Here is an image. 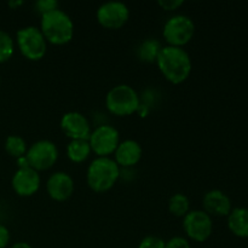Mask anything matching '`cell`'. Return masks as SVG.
I'll use <instances>...</instances> for the list:
<instances>
[{"mask_svg":"<svg viewBox=\"0 0 248 248\" xmlns=\"http://www.w3.org/2000/svg\"><path fill=\"white\" fill-rule=\"evenodd\" d=\"M157 67L169 81L181 84L191 73V58L183 47L162 46L156 57Z\"/></svg>","mask_w":248,"mask_h":248,"instance_id":"1","label":"cell"},{"mask_svg":"<svg viewBox=\"0 0 248 248\" xmlns=\"http://www.w3.org/2000/svg\"><path fill=\"white\" fill-rule=\"evenodd\" d=\"M23 4V1L22 0H19V1H9V6H19V5Z\"/></svg>","mask_w":248,"mask_h":248,"instance_id":"29","label":"cell"},{"mask_svg":"<svg viewBox=\"0 0 248 248\" xmlns=\"http://www.w3.org/2000/svg\"><path fill=\"white\" fill-rule=\"evenodd\" d=\"M166 242L157 236H147L140 242L138 248H165Z\"/></svg>","mask_w":248,"mask_h":248,"instance_id":"22","label":"cell"},{"mask_svg":"<svg viewBox=\"0 0 248 248\" xmlns=\"http://www.w3.org/2000/svg\"><path fill=\"white\" fill-rule=\"evenodd\" d=\"M106 106L114 115H131L140 109V97L130 85H116L107 93Z\"/></svg>","mask_w":248,"mask_h":248,"instance_id":"4","label":"cell"},{"mask_svg":"<svg viewBox=\"0 0 248 248\" xmlns=\"http://www.w3.org/2000/svg\"><path fill=\"white\" fill-rule=\"evenodd\" d=\"M143 150L140 143L133 140H126L119 143L118 148L114 152L115 162L119 166L132 167L142 159Z\"/></svg>","mask_w":248,"mask_h":248,"instance_id":"15","label":"cell"},{"mask_svg":"<svg viewBox=\"0 0 248 248\" xmlns=\"http://www.w3.org/2000/svg\"><path fill=\"white\" fill-rule=\"evenodd\" d=\"M5 150H6L9 155L18 159V157H22L26 155L27 143L24 140V138H22L21 136L11 135L5 140Z\"/></svg>","mask_w":248,"mask_h":248,"instance_id":"20","label":"cell"},{"mask_svg":"<svg viewBox=\"0 0 248 248\" xmlns=\"http://www.w3.org/2000/svg\"><path fill=\"white\" fill-rule=\"evenodd\" d=\"M190 202L184 194L177 193L172 195L169 200V210L172 215L177 217H184L189 212Z\"/></svg>","mask_w":248,"mask_h":248,"instance_id":"19","label":"cell"},{"mask_svg":"<svg viewBox=\"0 0 248 248\" xmlns=\"http://www.w3.org/2000/svg\"><path fill=\"white\" fill-rule=\"evenodd\" d=\"M10 232L5 225L0 224V248H5L9 245Z\"/></svg>","mask_w":248,"mask_h":248,"instance_id":"26","label":"cell"},{"mask_svg":"<svg viewBox=\"0 0 248 248\" xmlns=\"http://www.w3.org/2000/svg\"><path fill=\"white\" fill-rule=\"evenodd\" d=\"M11 248H33L27 242H17V244L12 245Z\"/></svg>","mask_w":248,"mask_h":248,"instance_id":"28","label":"cell"},{"mask_svg":"<svg viewBox=\"0 0 248 248\" xmlns=\"http://www.w3.org/2000/svg\"><path fill=\"white\" fill-rule=\"evenodd\" d=\"M165 248H190V242L183 236H174L165 244Z\"/></svg>","mask_w":248,"mask_h":248,"instance_id":"23","label":"cell"},{"mask_svg":"<svg viewBox=\"0 0 248 248\" xmlns=\"http://www.w3.org/2000/svg\"><path fill=\"white\" fill-rule=\"evenodd\" d=\"M15 43L7 31L0 29V63H4L14 55Z\"/></svg>","mask_w":248,"mask_h":248,"instance_id":"21","label":"cell"},{"mask_svg":"<svg viewBox=\"0 0 248 248\" xmlns=\"http://www.w3.org/2000/svg\"><path fill=\"white\" fill-rule=\"evenodd\" d=\"M159 5L166 11H171L183 5V0H159Z\"/></svg>","mask_w":248,"mask_h":248,"instance_id":"25","label":"cell"},{"mask_svg":"<svg viewBox=\"0 0 248 248\" xmlns=\"http://www.w3.org/2000/svg\"><path fill=\"white\" fill-rule=\"evenodd\" d=\"M97 19L104 28L118 29L123 27L130 17V10L123 1H106L97 10Z\"/></svg>","mask_w":248,"mask_h":248,"instance_id":"10","label":"cell"},{"mask_svg":"<svg viewBox=\"0 0 248 248\" xmlns=\"http://www.w3.org/2000/svg\"><path fill=\"white\" fill-rule=\"evenodd\" d=\"M40 174L31 167L18 169L12 177V188L19 196H31L40 188Z\"/></svg>","mask_w":248,"mask_h":248,"instance_id":"12","label":"cell"},{"mask_svg":"<svg viewBox=\"0 0 248 248\" xmlns=\"http://www.w3.org/2000/svg\"><path fill=\"white\" fill-rule=\"evenodd\" d=\"M17 165H18L19 169H26V167H31V166H29L28 160H27L26 155H24V156L18 157V159H17Z\"/></svg>","mask_w":248,"mask_h":248,"instance_id":"27","label":"cell"},{"mask_svg":"<svg viewBox=\"0 0 248 248\" xmlns=\"http://www.w3.org/2000/svg\"><path fill=\"white\" fill-rule=\"evenodd\" d=\"M46 190L55 201H65L74 193V181L67 172H55L48 177Z\"/></svg>","mask_w":248,"mask_h":248,"instance_id":"13","label":"cell"},{"mask_svg":"<svg viewBox=\"0 0 248 248\" xmlns=\"http://www.w3.org/2000/svg\"><path fill=\"white\" fill-rule=\"evenodd\" d=\"M161 47L162 46L160 45L157 40H155V39H147L138 47V57L142 61H144V62L156 61V57Z\"/></svg>","mask_w":248,"mask_h":248,"instance_id":"18","label":"cell"},{"mask_svg":"<svg viewBox=\"0 0 248 248\" xmlns=\"http://www.w3.org/2000/svg\"><path fill=\"white\" fill-rule=\"evenodd\" d=\"M89 140H72L67 145V155L73 162H82L91 153Z\"/></svg>","mask_w":248,"mask_h":248,"instance_id":"17","label":"cell"},{"mask_svg":"<svg viewBox=\"0 0 248 248\" xmlns=\"http://www.w3.org/2000/svg\"><path fill=\"white\" fill-rule=\"evenodd\" d=\"M228 228L235 236L248 239V208H232L228 215Z\"/></svg>","mask_w":248,"mask_h":248,"instance_id":"16","label":"cell"},{"mask_svg":"<svg viewBox=\"0 0 248 248\" xmlns=\"http://www.w3.org/2000/svg\"><path fill=\"white\" fill-rule=\"evenodd\" d=\"M61 128L72 140H89L91 126L89 120L79 111H68L61 119Z\"/></svg>","mask_w":248,"mask_h":248,"instance_id":"11","label":"cell"},{"mask_svg":"<svg viewBox=\"0 0 248 248\" xmlns=\"http://www.w3.org/2000/svg\"><path fill=\"white\" fill-rule=\"evenodd\" d=\"M92 152L98 156H108L113 154L120 143L119 131L111 125H101L91 131L89 138Z\"/></svg>","mask_w":248,"mask_h":248,"instance_id":"9","label":"cell"},{"mask_svg":"<svg viewBox=\"0 0 248 248\" xmlns=\"http://www.w3.org/2000/svg\"><path fill=\"white\" fill-rule=\"evenodd\" d=\"M40 31L46 41L64 45L74 36V23L69 15L58 7L41 15Z\"/></svg>","mask_w":248,"mask_h":248,"instance_id":"2","label":"cell"},{"mask_svg":"<svg viewBox=\"0 0 248 248\" xmlns=\"http://www.w3.org/2000/svg\"><path fill=\"white\" fill-rule=\"evenodd\" d=\"M35 7L41 15H44L45 12L51 11V10L58 9V2L55 1V0H39V1L35 2Z\"/></svg>","mask_w":248,"mask_h":248,"instance_id":"24","label":"cell"},{"mask_svg":"<svg viewBox=\"0 0 248 248\" xmlns=\"http://www.w3.org/2000/svg\"><path fill=\"white\" fill-rule=\"evenodd\" d=\"M195 33V24L186 15H174L170 17L164 24L162 35L171 46L182 47L193 39Z\"/></svg>","mask_w":248,"mask_h":248,"instance_id":"6","label":"cell"},{"mask_svg":"<svg viewBox=\"0 0 248 248\" xmlns=\"http://www.w3.org/2000/svg\"><path fill=\"white\" fill-rule=\"evenodd\" d=\"M16 39L19 51L28 60L39 61L45 56L47 41L38 27H23L17 31Z\"/></svg>","mask_w":248,"mask_h":248,"instance_id":"5","label":"cell"},{"mask_svg":"<svg viewBox=\"0 0 248 248\" xmlns=\"http://www.w3.org/2000/svg\"><path fill=\"white\" fill-rule=\"evenodd\" d=\"M202 205L205 212L210 216H218L224 217L230 213L232 208V200L229 196L222 190L213 189L207 191L202 199Z\"/></svg>","mask_w":248,"mask_h":248,"instance_id":"14","label":"cell"},{"mask_svg":"<svg viewBox=\"0 0 248 248\" xmlns=\"http://www.w3.org/2000/svg\"><path fill=\"white\" fill-rule=\"evenodd\" d=\"M26 157L31 169L38 172L45 171L56 164L58 159V149L51 140H40L27 149Z\"/></svg>","mask_w":248,"mask_h":248,"instance_id":"7","label":"cell"},{"mask_svg":"<svg viewBox=\"0 0 248 248\" xmlns=\"http://www.w3.org/2000/svg\"><path fill=\"white\" fill-rule=\"evenodd\" d=\"M120 177V166L109 156H98L90 164L86 179L90 188L96 193H104L114 186Z\"/></svg>","mask_w":248,"mask_h":248,"instance_id":"3","label":"cell"},{"mask_svg":"<svg viewBox=\"0 0 248 248\" xmlns=\"http://www.w3.org/2000/svg\"><path fill=\"white\" fill-rule=\"evenodd\" d=\"M183 229L189 239L196 242H203L212 234V218L205 211H189L183 217Z\"/></svg>","mask_w":248,"mask_h":248,"instance_id":"8","label":"cell"}]
</instances>
